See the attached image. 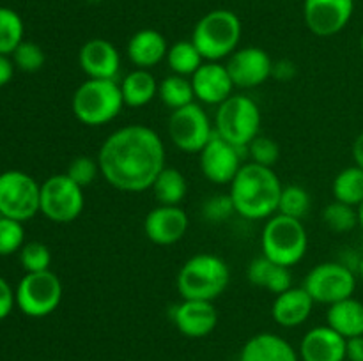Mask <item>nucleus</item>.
<instances>
[{
    "label": "nucleus",
    "instance_id": "24",
    "mask_svg": "<svg viewBox=\"0 0 363 361\" xmlns=\"http://www.w3.org/2000/svg\"><path fill=\"white\" fill-rule=\"evenodd\" d=\"M247 280L255 287L269 290L272 294L286 292L287 289L293 287V275L291 268L275 264L273 260L266 258L264 255L254 258L247 268Z\"/></svg>",
    "mask_w": 363,
    "mask_h": 361
},
{
    "label": "nucleus",
    "instance_id": "20",
    "mask_svg": "<svg viewBox=\"0 0 363 361\" xmlns=\"http://www.w3.org/2000/svg\"><path fill=\"white\" fill-rule=\"evenodd\" d=\"M346 342L328 324L315 326L305 333L298 354L301 361H346Z\"/></svg>",
    "mask_w": 363,
    "mask_h": 361
},
{
    "label": "nucleus",
    "instance_id": "35",
    "mask_svg": "<svg viewBox=\"0 0 363 361\" xmlns=\"http://www.w3.org/2000/svg\"><path fill=\"white\" fill-rule=\"evenodd\" d=\"M14 67L23 73H38L46 62V55L38 42L21 41L20 46L11 55Z\"/></svg>",
    "mask_w": 363,
    "mask_h": 361
},
{
    "label": "nucleus",
    "instance_id": "43",
    "mask_svg": "<svg viewBox=\"0 0 363 361\" xmlns=\"http://www.w3.org/2000/svg\"><path fill=\"white\" fill-rule=\"evenodd\" d=\"M14 74V64L13 59L7 55H0V87L9 84L13 80Z\"/></svg>",
    "mask_w": 363,
    "mask_h": 361
},
{
    "label": "nucleus",
    "instance_id": "34",
    "mask_svg": "<svg viewBox=\"0 0 363 361\" xmlns=\"http://www.w3.org/2000/svg\"><path fill=\"white\" fill-rule=\"evenodd\" d=\"M18 255H20V264L25 273L48 271L50 264H52V251L45 243H39V241L25 243Z\"/></svg>",
    "mask_w": 363,
    "mask_h": 361
},
{
    "label": "nucleus",
    "instance_id": "1",
    "mask_svg": "<svg viewBox=\"0 0 363 361\" xmlns=\"http://www.w3.org/2000/svg\"><path fill=\"white\" fill-rule=\"evenodd\" d=\"M101 177L112 188L126 193L151 190L167 165L165 144L152 127L130 124L105 138L98 151Z\"/></svg>",
    "mask_w": 363,
    "mask_h": 361
},
{
    "label": "nucleus",
    "instance_id": "41",
    "mask_svg": "<svg viewBox=\"0 0 363 361\" xmlns=\"http://www.w3.org/2000/svg\"><path fill=\"white\" fill-rule=\"evenodd\" d=\"M296 73H298V67L293 60L282 59V60H277V62H273L272 78H275V80L291 81L294 76H296Z\"/></svg>",
    "mask_w": 363,
    "mask_h": 361
},
{
    "label": "nucleus",
    "instance_id": "14",
    "mask_svg": "<svg viewBox=\"0 0 363 361\" xmlns=\"http://www.w3.org/2000/svg\"><path fill=\"white\" fill-rule=\"evenodd\" d=\"M354 13V0H305V25L319 38H332L350 23Z\"/></svg>",
    "mask_w": 363,
    "mask_h": 361
},
{
    "label": "nucleus",
    "instance_id": "11",
    "mask_svg": "<svg viewBox=\"0 0 363 361\" xmlns=\"http://www.w3.org/2000/svg\"><path fill=\"white\" fill-rule=\"evenodd\" d=\"M303 289L311 294L314 303L330 304L347 299L357 290V275L344 262H321L307 273Z\"/></svg>",
    "mask_w": 363,
    "mask_h": 361
},
{
    "label": "nucleus",
    "instance_id": "38",
    "mask_svg": "<svg viewBox=\"0 0 363 361\" xmlns=\"http://www.w3.org/2000/svg\"><path fill=\"white\" fill-rule=\"evenodd\" d=\"M66 173L78 184V186L84 188V190L94 183L96 177L101 176L98 159L91 158V156H77V158L71 159L69 165H67Z\"/></svg>",
    "mask_w": 363,
    "mask_h": 361
},
{
    "label": "nucleus",
    "instance_id": "5",
    "mask_svg": "<svg viewBox=\"0 0 363 361\" xmlns=\"http://www.w3.org/2000/svg\"><path fill=\"white\" fill-rule=\"evenodd\" d=\"M241 20L229 9H215L201 18L191 32V42L204 60L220 62L229 59L241 41Z\"/></svg>",
    "mask_w": 363,
    "mask_h": 361
},
{
    "label": "nucleus",
    "instance_id": "12",
    "mask_svg": "<svg viewBox=\"0 0 363 361\" xmlns=\"http://www.w3.org/2000/svg\"><path fill=\"white\" fill-rule=\"evenodd\" d=\"M167 133L179 151L195 154L211 140L215 126L211 124L208 112L199 103H191L183 108L172 110L167 124Z\"/></svg>",
    "mask_w": 363,
    "mask_h": 361
},
{
    "label": "nucleus",
    "instance_id": "39",
    "mask_svg": "<svg viewBox=\"0 0 363 361\" xmlns=\"http://www.w3.org/2000/svg\"><path fill=\"white\" fill-rule=\"evenodd\" d=\"M236 212L229 193H216L202 204V218L209 223H223Z\"/></svg>",
    "mask_w": 363,
    "mask_h": 361
},
{
    "label": "nucleus",
    "instance_id": "21",
    "mask_svg": "<svg viewBox=\"0 0 363 361\" xmlns=\"http://www.w3.org/2000/svg\"><path fill=\"white\" fill-rule=\"evenodd\" d=\"M314 299L301 287H291L286 292L275 296L272 304V317L282 328H298L305 324L314 310Z\"/></svg>",
    "mask_w": 363,
    "mask_h": 361
},
{
    "label": "nucleus",
    "instance_id": "44",
    "mask_svg": "<svg viewBox=\"0 0 363 361\" xmlns=\"http://www.w3.org/2000/svg\"><path fill=\"white\" fill-rule=\"evenodd\" d=\"M353 159H354V165L360 166L363 170V131L354 138L353 142Z\"/></svg>",
    "mask_w": 363,
    "mask_h": 361
},
{
    "label": "nucleus",
    "instance_id": "45",
    "mask_svg": "<svg viewBox=\"0 0 363 361\" xmlns=\"http://www.w3.org/2000/svg\"><path fill=\"white\" fill-rule=\"evenodd\" d=\"M357 209H358V227H362L363 229V202Z\"/></svg>",
    "mask_w": 363,
    "mask_h": 361
},
{
    "label": "nucleus",
    "instance_id": "6",
    "mask_svg": "<svg viewBox=\"0 0 363 361\" xmlns=\"http://www.w3.org/2000/svg\"><path fill=\"white\" fill-rule=\"evenodd\" d=\"M261 250L275 264L293 268L303 260L308 250L307 229L301 219L277 212L262 227Z\"/></svg>",
    "mask_w": 363,
    "mask_h": 361
},
{
    "label": "nucleus",
    "instance_id": "40",
    "mask_svg": "<svg viewBox=\"0 0 363 361\" xmlns=\"http://www.w3.org/2000/svg\"><path fill=\"white\" fill-rule=\"evenodd\" d=\"M14 306H16V296H14L13 287L6 282V278L0 276V321L9 317Z\"/></svg>",
    "mask_w": 363,
    "mask_h": 361
},
{
    "label": "nucleus",
    "instance_id": "36",
    "mask_svg": "<svg viewBox=\"0 0 363 361\" xmlns=\"http://www.w3.org/2000/svg\"><path fill=\"white\" fill-rule=\"evenodd\" d=\"M25 244L23 223L0 216V257L18 253Z\"/></svg>",
    "mask_w": 363,
    "mask_h": 361
},
{
    "label": "nucleus",
    "instance_id": "17",
    "mask_svg": "<svg viewBox=\"0 0 363 361\" xmlns=\"http://www.w3.org/2000/svg\"><path fill=\"white\" fill-rule=\"evenodd\" d=\"M174 326L186 338H204L215 331L218 311L213 301L181 299L170 310Z\"/></svg>",
    "mask_w": 363,
    "mask_h": 361
},
{
    "label": "nucleus",
    "instance_id": "27",
    "mask_svg": "<svg viewBox=\"0 0 363 361\" xmlns=\"http://www.w3.org/2000/svg\"><path fill=\"white\" fill-rule=\"evenodd\" d=\"M160 205H179L186 198V177L176 166H163L151 188Z\"/></svg>",
    "mask_w": 363,
    "mask_h": 361
},
{
    "label": "nucleus",
    "instance_id": "18",
    "mask_svg": "<svg viewBox=\"0 0 363 361\" xmlns=\"http://www.w3.org/2000/svg\"><path fill=\"white\" fill-rule=\"evenodd\" d=\"M78 64L87 78L117 80L121 71V53L108 39L94 38L82 45L78 52Z\"/></svg>",
    "mask_w": 363,
    "mask_h": 361
},
{
    "label": "nucleus",
    "instance_id": "26",
    "mask_svg": "<svg viewBox=\"0 0 363 361\" xmlns=\"http://www.w3.org/2000/svg\"><path fill=\"white\" fill-rule=\"evenodd\" d=\"M158 84L160 81L156 80L151 69H138V67H135L133 71H130L119 81L124 106H130V108L147 106L152 99L158 98Z\"/></svg>",
    "mask_w": 363,
    "mask_h": 361
},
{
    "label": "nucleus",
    "instance_id": "19",
    "mask_svg": "<svg viewBox=\"0 0 363 361\" xmlns=\"http://www.w3.org/2000/svg\"><path fill=\"white\" fill-rule=\"evenodd\" d=\"M195 99L204 105H222L233 96L234 84L225 64L206 60L190 76Z\"/></svg>",
    "mask_w": 363,
    "mask_h": 361
},
{
    "label": "nucleus",
    "instance_id": "16",
    "mask_svg": "<svg viewBox=\"0 0 363 361\" xmlns=\"http://www.w3.org/2000/svg\"><path fill=\"white\" fill-rule=\"evenodd\" d=\"M190 227V218L181 205H156L144 219L145 237L158 246L179 243Z\"/></svg>",
    "mask_w": 363,
    "mask_h": 361
},
{
    "label": "nucleus",
    "instance_id": "46",
    "mask_svg": "<svg viewBox=\"0 0 363 361\" xmlns=\"http://www.w3.org/2000/svg\"><path fill=\"white\" fill-rule=\"evenodd\" d=\"M357 271H358V276H360V280H362V283H363V255L360 257V260H358Z\"/></svg>",
    "mask_w": 363,
    "mask_h": 361
},
{
    "label": "nucleus",
    "instance_id": "32",
    "mask_svg": "<svg viewBox=\"0 0 363 361\" xmlns=\"http://www.w3.org/2000/svg\"><path fill=\"white\" fill-rule=\"evenodd\" d=\"M323 222L335 234L351 232L358 227V209L333 200L323 211Z\"/></svg>",
    "mask_w": 363,
    "mask_h": 361
},
{
    "label": "nucleus",
    "instance_id": "42",
    "mask_svg": "<svg viewBox=\"0 0 363 361\" xmlns=\"http://www.w3.org/2000/svg\"><path fill=\"white\" fill-rule=\"evenodd\" d=\"M346 360L347 361H363V335L354 336V338H347Z\"/></svg>",
    "mask_w": 363,
    "mask_h": 361
},
{
    "label": "nucleus",
    "instance_id": "28",
    "mask_svg": "<svg viewBox=\"0 0 363 361\" xmlns=\"http://www.w3.org/2000/svg\"><path fill=\"white\" fill-rule=\"evenodd\" d=\"M332 195L333 200L358 207L363 202V170L360 166L353 165L340 170L332 183Z\"/></svg>",
    "mask_w": 363,
    "mask_h": 361
},
{
    "label": "nucleus",
    "instance_id": "22",
    "mask_svg": "<svg viewBox=\"0 0 363 361\" xmlns=\"http://www.w3.org/2000/svg\"><path fill=\"white\" fill-rule=\"evenodd\" d=\"M130 62L138 69H151L158 66L169 53V42L162 32L155 28H142L135 32L126 46Z\"/></svg>",
    "mask_w": 363,
    "mask_h": 361
},
{
    "label": "nucleus",
    "instance_id": "23",
    "mask_svg": "<svg viewBox=\"0 0 363 361\" xmlns=\"http://www.w3.org/2000/svg\"><path fill=\"white\" fill-rule=\"evenodd\" d=\"M240 361H300V354L277 333H257L245 342Z\"/></svg>",
    "mask_w": 363,
    "mask_h": 361
},
{
    "label": "nucleus",
    "instance_id": "47",
    "mask_svg": "<svg viewBox=\"0 0 363 361\" xmlns=\"http://www.w3.org/2000/svg\"><path fill=\"white\" fill-rule=\"evenodd\" d=\"M360 50H362V53H363V34H362V38H360Z\"/></svg>",
    "mask_w": 363,
    "mask_h": 361
},
{
    "label": "nucleus",
    "instance_id": "9",
    "mask_svg": "<svg viewBox=\"0 0 363 361\" xmlns=\"http://www.w3.org/2000/svg\"><path fill=\"white\" fill-rule=\"evenodd\" d=\"M85 207L84 188L78 186L66 172L50 176L41 184L39 212L53 223H73Z\"/></svg>",
    "mask_w": 363,
    "mask_h": 361
},
{
    "label": "nucleus",
    "instance_id": "15",
    "mask_svg": "<svg viewBox=\"0 0 363 361\" xmlns=\"http://www.w3.org/2000/svg\"><path fill=\"white\" fill-rule=\"evenodd\" d=\"M225 67L233 78L234 87L254 88L272 78L273 60L266 50L259 46H245L238 48L227 59Z\"/></svg>",
    "mask_w": 363,
    "mask_h": 361
},
{
    "label": "nucleus",
    "instance_id": "4",
    "mask_svg": "<svg viewBox=\"0 0 363 361\" xmlns=\"http://www.w3.org/2000/svg\"><path fill=\"white\" fill-rule=\"evenodd\" d=\"M124 108L123 92L117 80L87 78L71 98V110L78 122L89 127L105 126L117 119Z\"/></svg>",
    "mask_w": 363,
    "mask_h": 361
},
{
    "label": "nucleus",
    "instance_id": "25",
    "mask_svg": "<svg viewBox=\"0 0 363 361\" xmlns=\"http://www.w3.org/2000/svg\"><path fill=\"white\" fill-rule=\"evenodd\" d=\"M326 324L344 338L363 335V303L357 297H347L330 304L326 310Z\"/></svg>",
    "mask_w": 363,
    "mask_h": 361
},
{
    "label": "nucleus",
    "instance_id": "29",
    "mask_svg": "<svg viewBox=\"0 0 363 361\" xmlns=\"http://www.w3.org/2000/svg\"><path fill=\"white\" fill-rule=\"evenodd\" d=\"M158 98L167 108L177 110L195 103L191 80L179 74H169L158 84Z\"/></svg>",
    "mask_w": 363,
    "mask_h": 361
},
{
    "label": "nucleus",
    "instance_id": "30",
    "mask_svg": "<svg viewBox=\"0 0 363 361\" xmlns=\"http://www.w3.org/2000/svg\"><path fill=\"white\" fill-rule=\"evenodd\" d=\"M165 60L174 74L186 78L191 76L206 62L204 57L197 50V46L191 42V39L190 41H177L170 45Z\"/></svg>",
    "mask_w": 363,
    "mask_h": 361
},
{
    "label": "nucleus",
    "instance_id": "10",
    "mask_svg": "<svg viewBox=\"0 0 363 361\" xmlns=\"http://www.w3.org/2000/svg\"><path fill=\"white\" fill-rule=\"evenodd\" d=\"M41 184L21 170L0 173V216L28 222L39 212Z\"/></svg>",
    "mask_w": 363,
    "mask_h": 361
},
{
    "label": "nucleus",
    "instance_id": "2",
    "mask_svg": "<svg viewBox=\"0 0 363 361\" xmlns=\"http://www.w3.org/2000/svg\"><path fill=\"white\" fill-rule=\"evenodd\" d=\"M282 180L272 166L243 163L240 172L229 184L234 209L245 219H268L279 212Z\"/></svg>",
    "mask_w": 363,
    "mask_h": 361
},
{
    "label": "nucleus",
    "instance_id": "31",
    "mask_svg": "<svg viewBox=\"0 0 363 361\" xmlns=\"http://www.w3.org/2000/svg\"><path fill=\"white\" fill-rule=\"evenodd\" d=\"M25 34V25L20 14L11 7H0V55H13Z\"/></svg>",
    "mask_w": 363,
    "mask_h": 361
},
{
    "label": "nucleus",
    "instance_id": "3",
    "mask_svg": "<svg viewBox=\"0 0 363 361\" xmlns=\"http://www.w3.org/2000/svg\"><path fill=\"white\" fill-rule=\"evenodd\" d=\"M230 283V269L222 257L197 253L181 265L176 278L181 299L215 301Z\"/></svg>",
    "mask_w": 363,
    "mask_h": 361
},
{
    "label": "nucleus",
    "instance_id": "33",
    "mask_svg": "<svg viewBox=\"0 0 363 361\" xmlns=\"http://www.w3.org/2000/svg\"><path fill=\"white\" fill-rule=\"evenodd\" d=\"M311 193L303 186L289 184V186H284L282 195H280L279 212L291 216V218L303 219L307 212L311 211Z\"/></svg>",
    "mask_w": 363,
    "mask_h": 361
},
{
    "label": "nucleus",
    "instance_id": "8",
    "mask_svg": "<svg viewBox=\"0 0 363 361\" xmlns=\"http://www.w3.org/2000/svg\"><path fill=\"white\" fill-rule=\"evenodd\" d=\"M62 282L53 271L25 273L14 289L16 306L27 317L43 319L52 315L62 301Z\"/></svg>",
    "mask_w": 363,
    "mask_h": 361
},
{
    "label": "nucleus",
    "instance_id": "37",
    "mask_svg": "<svg viewBox=\"0 0 363 361\" xmlns=\"http://www.w3.org/2000/svg\"><path fill=\"white\" fill-rule=\"evenodd\" d=\"M248 156H250L252 163H257L262 166H272L275 165L280 159V147L273 138L264 137V134H259L254 140L248 144L247 147Z\"/></svg>",
    "mask_w": 363,
    "mask_h": 361
},
{
    "label": "nucleus",
    "instance_id": "7",
    "mask_svg": "<svg viewBox=\"0 0 363 361\" xmlns=\"http://www.w3.org/2000/svg\"><path fill=\"white\" fill-rule=\"evenodd\" d=\"M213 126L220 138L247 151L248 144L261 134V110L250 96L233 94L218 105Z\"/></svg>",
    "mask_w": 363,
    "mask_h": 361
},
{
    "label": "nucleus",
    "instance_id": "13",
    "mask_svg": "<svg viewBox=\"0 0 363 361\" xmlns=\"http://www.w3.org/2000/svg\"><path fill=\"white\" fill-rule=\"evenodd\" d=\"M201 156V170L202 176L213 184H230L240 168L243 166V149H238L236 145L229 144L218 134H213L211 140L206 144V147L199 152Z\"/></svg>",
    "mask_w": 363,
    "mask_h": 361
}]
</instances>
